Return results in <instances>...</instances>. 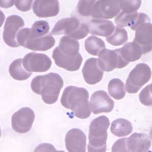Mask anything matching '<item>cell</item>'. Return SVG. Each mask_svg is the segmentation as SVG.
Instances as JSON below:
<instances>
[{"label":"cell","mask_w":152,"mask_h":152,"mask_svg":"<svg viewBox=\"0 0 152 152\" xmlns=\"http://www.w3.org/2000/svg\"><path fill=\"white\" fill-rule=\"evenodd\" d=\"M33 12L39 18H47L56 16L60 10L57 0H37L34 3Z\"/></svg>","instance_id":"ac0fdd59"},{"label":"cell","mask_w":152,"mask_h":152,"mask_svg":"<svg viewBox=\"0 0 152 152\" xmlns=\"http://www.w3.org/2000/svg\"><path fill=\"white\" fill-rule=\"evenodd\" d=\"M138 12L132 14H126L122 12L120 13L115 19V23L118 26L124 28L129 26L131 28L134 26L138 17Z\"/></svg>","instance_id":"484cf974"},{"label":"cell","mask_w":152,"mask_h":152,"mask_svg":"<svg viewBox=\"0 0 152 152\" xmlns=\"http://www.w3.org/2000/svg\"><path fill=\"white\" fill-rule=\"evenodd\" d=\"M121 10L120 1H96L91 16L97 19H112L117 16Z\"/></svg>","instance_id":"30bf717a"},{"label":"cell","mask_w":152,"mask_h":152,"mask_svg":"<svg viewBox=\"0 0 152 152\" xmlns=\"http://www.w3.org/2000/svg\"><path fill=\"white\" fill-rule=\"evenodd\" d=\"M98 64L103 71L110 72L115 69H122L128 65L121 57L119 49H104L99 54Z\"/></svg>","instance_id":"9c48e42d"},{"label":"cell","mask_w":152,"mask_h":152,"mask_svg":"<svg viewBox=\"0 0 152 152\" xmlns=\"http://www.w3.org/2000/svg\"><path fill=\"white\" fill-rule=\"evenodd\" d=\"M18 43L25 48L34 51H45L53 47L56 40L53 37L48 35L41 38L31 39L25 38L18 42Z\"/></svg>","instance_id":"e0dca14e"},{"label":"cell","mask_w":152,"mask_h":152,"mask_svg":"<svg viewBox=\"0 0 152 152\" xmlns=\"http://www.w3.org/2000/svg\"><path fill=\"white\" fill-rule=\"evenodd\" d=\"M135 31L133 41L140 47L142 54L151 52L152 48V26L150 22L141 24Z\"/></svg>","instance_id":"9a60e30c"},{"label":"cell","mask_w":152,"mask_h":152,"mask_svg":"<svg viewBox=\"0 0 152 152\" xmlns=\"http://www.w3.org/2000/svg\"><path fill=\"white\" fill-rule=\"evenodd\" d=\"M64 82L59 75L50 73L35 77L31 84V90L41 95L44 102L52 104L57 102Z\"/></svg>","instance_id":"7a4b0ae2"},{"label":"cell","mask_w":152,"mask_h":152,"mask_svg":"<svg viewBox=\"0 0 152 152\" xmlns=\"http://www.w3.org/2000/svg\"><path fill=\"white\" fill-rule=\"evenodd\" d=\"M95 1V0L79 1L77 8L79 14L84 17L91 16L92 7Z\"/></svg>","instance_id":"83f0119b"},{"label":"cell","mask_w":152,"mask_h":152,"mask_svg":"<svg viewBox=\"0 0 152 152\" xmlns=\"http://www.w3.org/2000/svg\"><path fill=\"white\" fill-rule=\"evenodd\" d=\"M132 130L133 126L132 123L123 118L114 120L111 124V132L116 137H126L132 133Z\"/></svg>","instance_id":"44dd1931"},{"label":"cell","mask_w":152,"mask_h":152,"mask_svg":"<svg viewBox=\"0 0 152 152\" xmlns=\"http://www.w3.org/2000/svg\"><path fill=\"white\" fill-rule=\"evenodd\" d=\"M79 50L78 40L64 36L61 38L58 46L53 51L52 58L59 67L71 72L78 71L83 61Z\"/></svg>","instance_id":"6da1fadb"},{"label":"cell","mask_w":152,"mask_h":152,"mask_svg":"<svg viewBox=\"0 0 152 152\" xmlns=\"http://www.w3.org/2000/svg\"><path fill=\"white\" fill-rule=\"evenodd\" d=\"M142 4V1H120L121 12L126 14H132L137 12Z\"/></svg>","instance_id":"4316f807"},{"label":"cell","mask_w":152,"mask_h":152,"mask_svg":"<svg viewBox=\"0 0 152 152\" xmlns=\"http://www.w3.org/2000/svg\"><path fill=\"white\" fill-rule=\"evenodd\" d=\"M118 49L121 57L128 64L139 60L142 54L140 47L134 42L127 43Z\"/></svg>","instance_id":"ffe728a7"},{"label":"cell","mask_w":152,"mask_h":152,"mask_svg":"<svg viewBox=\"0 0 152 152\" xmlns=\"http://www.w3.org/2000/svg\"><path fill=\"white\" fill-rule=\"evenodd\" d=\"M150 137L144 133H134L128 138H121L113 145L112 151L127 152H147L150 149Z\"/></svg>","instance_id":"8992f818"},{"label":"cell","mask_w":152,"mask_h":152,"mask_svg":"<svg viewBox=\"0 0 152 152\" xmlns=\"http://www.w3.org/2000/svg\"><path fill=\"white\" fill-rule=\"evenodd\" d=\"M85 48L88 53L92 56H98L99 53L105 48V45L102 39L91 36L85 40Z\"/></svg>","instance_id":"cb8c5ba5"},{"label":"cell","mask_w":152,"mask_h":152,"mask_svg":"<svg viewBox=\"0 0 152 152\" xmlns=\"http://www.w3.org/2000/svg\"><path fill=\"white\" fill-rule=\"evenodd\" d=\"M114 101L104 90L95 91L90 98V109L95 115L110 113L114 109Z\"/></svg>","instance_id":"4fadbf2b"},{"label":"cell","mask_w":152,"mask_h":152,"mask_svg":"<svg viewBox=\"0 0 152 152\" xmlns=\"http://www.w3.org/2000/svg\"><path fill=\"white\" fill-rule=\"evenodd\" d=\"M25 26L23 19L17 15L9 16L6 20L3 38L8 46L13 48L20 46L17 41L18 33Z\"/></svg>","instance_id":"ba28073f"},{"label":"cell","mask_w":152,"mask_h":152,"mask_svg":"<svg viewBox=\"0 0 152 152\" xmlns=\"http://www.w3.org/2000/svg\"><path fill=\"white\" fill-rule=\"evenodd\" d=\"M53 145L49 143H42L39 145L35 149V152H56Z\"/></svg>","instance_id":"4dcf8cb0"},{"label":"cell","mask_w":152,"mask_h":152,"mask_svg":"<svg viewBox=\"0 0 152 152\" xmlns=\"http://www.w3.org/2000/svg\"><path fill=\"white\" fill-rule=\"evenodd\" d=\"M23 64L25 69L29 72L42 73L50 69L52 61L45 54L30 52L23 59Z\"/></svg>","instance_id":"8fae6325"},{"label":"cell","mask_w":152,"mask_h":152,"mask_svg":"<svg viewBox=\"0 0 152 152\" xmlns=\"http://www.w3.org/2000/svg\"><path fill=\"white\" fill-rule=\"evenodd\" d=\"M107 41L111 45L118 46L125 43L128 40V33L126 29L119 26H115L112 34L106 38Z\"/></svg>","instance_id":"d4e9b609"},{"label":"cell","mask_w":152,"mask_h":152,"mask_svg":"<svg viewBox=\"0 0 152 152\" xmlns=\"http://www.w3.org/2000/svg\"><path fill=\"white\" fill-rule=\"evenodd\" d=\"M89 93L84 88L69 86L65 88L61 99L63 107L72 111L76 117L87 119L91 113Z\"/></svg>","instance_id":"3957f363"},{"label":"cell","mask_w":152,"mask_h":152,"mask_svg":"<svg viewBox=\"0 0 152 152\" xmlns=\"http://www.w3.org/2000/svg\"><path fill=\"white\" fill-rule=\"evenodd\" d=\"M23 59L14 60L9 66V72L12 78L18 81H24L31 77L32 73L29 72L24 69L23 64Z\"/></svg>","instance_id":"7402d4cb"},{"label":"cell","mask_w":152,"mask_h":152,"mask_svg":"<svg viewBox=\"0 0 152 152\" xmlns=\"http://www.w3.org/2000/svg\"><path fill=\"white\" fill-rule=\"evenodd\" d=\"M152 71L148 64H138L131 71L126 80V91L129 94H137L143 85L150 81Z\"/></svg>","instance_id":"52a82bcc"},{"label":"cell","mask_w":152,"mask_h":152,"mask_svg":"<svg viewBox=\"0 0 152 152\" xmlns=\"http://www.w3.org/2000/svg\"><path fill=\"white\" fill-rule=\"evenodd\" d=\"M110 125L109 118L104 115L96 118L91 121L89 130L88 152H106L107 130Z\"/></svg>","instance_id":"277c9868"},{"label":"cell","mask_w":152,"mask_h":152,"mask_svg":"<svg viewBox=\"0 0 152 152\" xmlns=\"http://www.w3.org/2000/svg\"><path fill=\"white\" fill-rule=\"evenodd\" d=\"M152 84L143 88L139 94L140 102L143 105L148 107L152 106Z\"/></svg>","instance_id":"f1b7e54d"},{"label":"cell","mask_w":152,"mask_h":152,"mask_svg":"<svg viewBox=\"0 0 152 152\" xmlns=\"http://www.w3.org/2000/svg\"><path fill=\"white\" fill-rule=\"evenodd\" d=\"M86 136L78 128L69 130L66 135V149L69 152H86Z\"/></svg>","instance_id":"5bb4252c"},{"label":"cell","mask_w":152,"mask_h":152,"mask_svg":"<svg viewBox=\"0 0 152 152\" xmlns=\"http://www.w3.org/2000/svg\"><path fill=\"white\" fill-rule=\"evenodd\" d=\"M82 74L85 82L89 85H94L102 80L104 71L98 64V59L90 58L85 62L82 69Z\"/></svg>","instance_id":"2e32d148"},{"label":"cell","mask_w":152,"mask_h":152,"mask_svg":"<svg viewBox=\"0 0 152 152\" xmlns=\"http://www.w3.org/2000/svg\"><path fill=\"white\" fill-rule=\"evenodd\" d=\"M89 33L87 24L75 18H64L58 21L49 35H66L74 40L85 38Z\"/></svg>","instance_id":"5b68a950"},{"label":"cell","mask_w":152,"mask_h":152,"mask_svg":"<svg viewBox=\"0 0 152 152\" xmlns=\"http://www.w3.org/2000/svg\"><path fill=\"white\" fill-rule=\"evenodd\" d=\"M87 26L91 35L106 38L111 36L115 29V26L112 21L104 19H92Z\"/></svg>","instance_id":"d6986e66"},{"label":"cell","mask_w":152,"mask_h":152,"mask_svg":"<svg viewBox=\"0 0 152 152\" xmlns=\"http://www.w3.org/2000/svg\"><path fill=\"white\" fill-rule=\"evenodd\" d=\"M33 1H14V4L17 9L23 12H26L31 9Z\"/></svg>","instance_id":"f546056e"},{"label":"cell","mask_w":152,"mask_h":152,"mask_svg":"<svg viewBox=\"0 0 152 152\" xmlns=\"http://www.w3.org/2000/svg\"><path fill=\"white\" fill-rule=\"evenodd\" d=\"M108 91L110 95L115 99H123L126 95L124 83L118 78L113 79L109 82Z\"/></svg>","instance_id":"603a6c76"},{"label":"cell","mask_w":152,"mask_h":152,"mask_svg":"<svg viewBox=\"0 0 152 152\" xmlns=\"http://www.w3.org/2000/svg\"><path fill=\"white\" fill-rule=\"evenodd\" d=\"M35 119V113L33 110L28 107H23L12 115V128L18 133H27L31 129Z\"/></svg>","instance_id":"7c38bea8"}]
</instances>
